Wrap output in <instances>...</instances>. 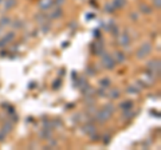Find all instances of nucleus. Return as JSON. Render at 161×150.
I'll return each mask as SVG.
<instances>
[{"mask_svg":"<svg viewBox=\"0 0 161 150\" xmlns=\"http://www.w3.org/2000/svg\"><path fill=\"white\" fill-rule=\"evenodd\" d=\"M140 9H141L142 14H148V15L152 14V9H150L148 6H144V4H141V6H140Z\"/></svg>","mask_w":161,"mask_h":150,"instance_id":"obj_9","label":"nucleus"},{"mask_svg":"<svg viewBox=\"0 0 161 150\" xmlns=\"http://www.w3.org/2000/svg\"><path fill=\"white\" fill-rule=\"evenodd\" d=\"M15 3H16L15 0H6V4H4V9H6V11H8V9H11L12 7L15 6Z\"/></svg>","mask_w":161,"mask_h":150,"instance_id":"obj_8","label":"nucleus"},{"mask_svg":"<svg viewBox=\"0 0 161 150\" xmlns=\"http://www.w3.org/2000/svg\"><path fill=\"white\" fill-rule=\"evenodd\" d=\"M3 22H0V26H4V24H9V19L6 17V19H1Z\"/></svg>","mask_w":161,"mask_h":150,"instance_id":"obj_16","label":"nucleus"},{"mask_svg":"<svg viewBox=\"0 0 161 150\" xmlns=\"http://www.w3.org/2000/svg\"><path fill=\"white\" fill-rule=\"evenodd\" d=\"M63 1H64V0H56V3H58V4L59 3H63Z\"/></svg>","mask_w":161,"mask_h":150,"instance_id":"obj_21","label":"nucleus"},{"mask_svg":"<svg viewBox=\"0 0 161 150\" xmlns=\"http://www.w3.org/2000/svg\"><path fill=\"white\" fill-rule=\"evenodd\" d=\"M117 58H118V62L122 63V62L125 61V55H122V52H117Z\"/></svg>","mask_w":161,"mask_h":150,"instance_id":"obj_15","label":"nucleus"},{"mask_svg":"<svg viewBox=\"0 0 161 150\" xmlns=\"http://www.w3.org/2000/svg\"><path fill=\"white\" fill-rule=\"evenodd\" d=\"M123 4H125L123 0H114V1H113V6H117V7H122Z\"/></svg>","mask_w":161,"mask_h":150,"instance_id":"obj_13","label":"nucleus"},{"mask_svg":"<svg viewBox=\"0 0 161 150\" xmlns=\"http://www.w3.org/2000/svg\"><path fill=\"white\" fill-rule=\"evenodd\" d=\"M129 43H130V39H129V35L126 34V32H123V34H121V36H120V44H121V46H128Z\"/></svg>","mask_w":161,"mask_h":150,"instance_id":"obj_5","label":"nucleus"},{"mask_svg":"<svg viewBox=\"0 0 161 150\" xmlns=\"http://www.w3.org/2000/svg\"><path fill=\"white\" fill-rule=\"evenodd\" d=\"M150 51H152V44H150L149 42H145V43L141 44V47L137 50V58L138 59L145 58L147 55L150 54Z\"/></svg>","mask_w":161,"mask_h":150,"instance_id":"obj_1","label":"nucleus"},{"mask_svg":"<svg viewBox=\"0 0 161 150\" xmlns=\"http://www.w3.org/2000/svg\"><path fill=\"white\" fill-rule=\"evenodd\" d=\"M110 115H111L110 112H108L106 110H102V111H100L98 114H97V119H98L100 122H106L109 118H110Z\"/></svg>","mask_w":161,"mask_h":150,"instance_id":"obj_3","label":"nucleus"},{"mask_svg":"<svg viewBox=\"0 0 161 150\" xmlns=\"http://www.w3.org/2000/svg\"><path fill=\"white\" fill-rule=\"evenodd\" d=\"M62 15V9L61 8H56V11L54 12V14H51V17H58Z\"/></svg>","mask_w":161,"mask_h":150,"instance_id":"obj_14","label":"nucleus"},{"mask_svg":"<svg viewBox=\"0 0 161 150\" xmlns=\"http://www.w3.org/2000/svg\"><path fill=\"white\" fill-rule=\"evenodd\" d=\"M147 67L149 70H152L153 72H160V62L158 61H152V62H149V63L147 64Z\"/></svg>","mask_w":161,"mask_h":150,"instance_id":"obj_4","label":"nucleus"},{"mask_svg":"<svg viewBox=\"0 0 161 150\" xmlns=\"http://www.w3.org/2000/svg\"><path fill=\"white\" fill-rule=\"evenodd\" d=\"M0 1H1V0H0Z\"/></svg>","mask_w":161,"mask_h":150,"instance_id":"obj_22","label":"nucleus"},{"mask_svg":"<svg viewBox=\"0 0 161 150\" xmlns=\"http://www.w3.org/2000/svg\"><path fill=\"white\" fill-rule=\"evenodd\" d=\"M132 106H133V102L132 101H126V102H122L120 107L122 110H130V109H132Z\"/></svg>","mask_w":161,"mask_h":150,"instance_id":"obj_7","label":"nucleus"},{"mask_svg":"<svg viewBox=\"0 0 161 150\" xmlns=\"http://www.w3.org/2000/svg\"><path fill=\"white\" fill-rule=\"evenodd\" d=\"M51 6H53V0H40V1H39L40 9H48Z\"/></svg>","mask_w":161,"mask_h":150,"instance_id":"obj_6","label":"nucleus"},{"mask_svg":"<svg viewBox=\"0 0 161 150\" xmlns=\"http://www.w3.org/2000/svg\"><path fill=\"white\" fill-rule=\"evenodd\" d=\"M153 4H155L156 9H160V0H153Z\"/></svg>","mask_w":161,"mask_h":150,"instance_id":"obj_17","label":"nucleus"},{"mask_svg":"<svg viewBox=\"0 0 161 150\" xmlns=\"http://www.w3.org/2000/svg\"><path fill=\"white\" fill-rule=\"evenodd\" d=\"M120 97V91L118 90H111V92H110V98H118Z\"/></svg>","mask_w":161,"mask_h":150,"instance_id":"obj_11","label":"nucleus"},{"mask_svg":"<svg viewBox=\"0 0 161 150\" xmlns=\"http://www.w3.org/2000/svg\"><path fill=\"white\" fill-rule=\"evenodd\" d=\"M101 86H103V87H109L110 86V79H108V78H103V79H101Z\"/></svg>","mask_w":161,"mask_h":150,"instance_id":"obj_10","label":"nucleus"},{"mask_svg":"<svg viewBox=\"0 0 161 150\" xmlns=\"http://www.w3.org/2000/svg\"><path fill=\"white\" fill-rule=\"evenodd\" d=\"M103 110H106L108 112H110V114H113V111H114V107H111V105H105V107H103Z\"/></svg>","mask_w":161,"mask_h":150,"instance_id":"obj_12","label":"nucleus"},{"mask_svg":"<svg viewBox=\"0 0 161 150\" xmlns=\"http://www.w3.org/2000/svg\"><path fill=\"white\" fill-rule=\"evenodd\" d=\"M3 137H4V134H0V141H3V139H4Z\"/></svg>","mask_w":161,"mask_h":150,"instance_id":"obj_20","label":"nucleus"},{"mask_svg":"<svg viewBox=\"0 0 161 150\" xmlns=\"http://www.w3.org/2000/svg\"><path fill=\"white\" fill-rule=\"evenodd\" d=\"M106 11H108V12H113V11H114V6L110 7V6L108 4V6H106Z\"/></svg>","mask_w":161,"mask_h":150,"instance_id":"obj_18","label":"nucleus"},{"mask_svg":"<svg viewBox=\"0 0 161 150\" xmlns=\"http://www.w3.org/2000/svg\"><path fill=\"white\" fill-rule=\"evenodd\" d=\"M98 94H100V97H105V92H103V90H100V91H98Z\"/></svg>","mask_w":161,"mask_h":150,"instance_id":"obj_19","label":"nucleus"},{"mask_svg":"<svg viewBox=\"0 0 161 150\" xmlns=\"http://www.w3.org/2000/svg\"><path fill=\"white\" fill-rule=\"evenodd\" d=\"M102 62H103V66L106 67V69H113V67H114V59L111 58L110 55L109 54H106V55H103V58H102Z\"/></svg>","mask_w":161,"mask_h":150,"instance_id":"obj_2","label":"nucleus"}]
</instances>
